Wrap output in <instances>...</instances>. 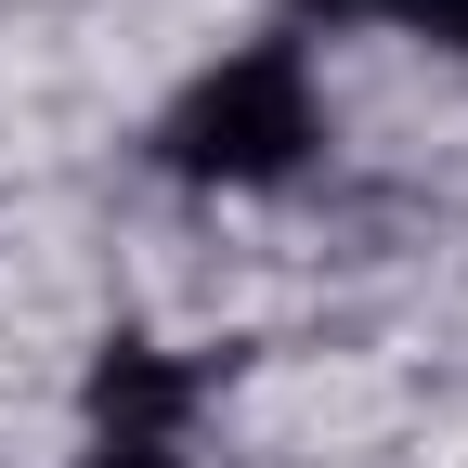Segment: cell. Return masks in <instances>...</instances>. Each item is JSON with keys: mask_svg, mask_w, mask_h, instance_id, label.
<instances>
[{"mask_svg": "<svg viewBox=\"0 0 468 468\" xmlns=\"http://www.w3.org/2000/svg\"><path fill=\"white\" fill-rule=\"evenodd\" d=\"M325 144V79H313V39H248L221 52L208 79H183V104L156 117V169L196 196H261V183H300Z\"/></svg>", "mask_w": 468, "mask_h": 468, "instance_id": "1", "label": "cell"}, {"mask_svg": "<svg viewBox=\"0 0 468 468\" xmlns=\"http://www.w3.org/2000/svg\"><path fill=\"white\" fill-rule=\"evenodd\" d=\"M196 403H208V378L183 365V351L104 338V351H91V430H79V468H183Z\"/></svg>", "mask_w": 468, "mask_h": 468, "instance_id": "2", "label": "cell"}, {"mask_svg": "<svg viewBox=\"0 0 468 468\" xmlns=\"http://www.w3.org/2000/svg\"><path fill=\"white\" fill-rule=\"evenodd\" d=\"M300 27H390V39H430V52H455L468 66V0H286ZM286 27V39H300Z\"/></svg>", "mask_w": 468, "mask_h": 468, "instance_id": "3", "label": "cell"}]
</instances>
